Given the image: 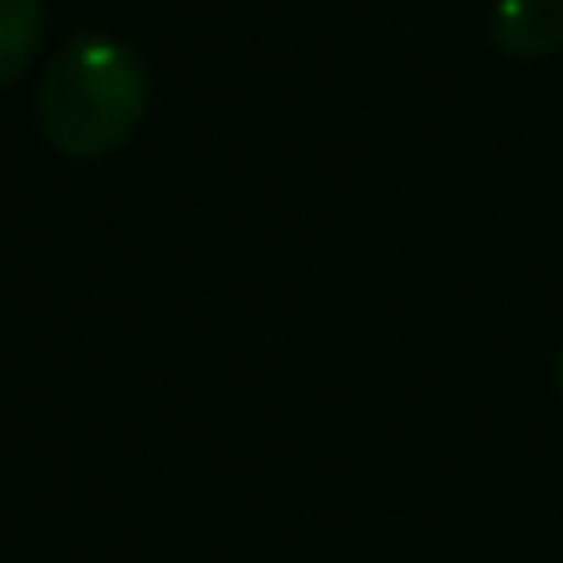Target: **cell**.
Wrapping results in <instances>:
<instances>
[{
  "label": "cell",
  "mask_w": 563,
  "mask_h": 563,
  "mask_svg": "<svg viewBox=\"0 0 563 563\" xmlns=\"http://www.w3.org/2000/svg\"><path fill=\"white\" fill-rule=\"evenodd\" d=\"M489 45L509 59H549L563 49V0H495Z\"/></svg>",
  "instance_id": "cell-2"
},
{
  "label": "cell",
  "mask_w": 563,
  "mask_h": 563,
  "mask_svg": "<svg viewBox=\"0 0 563 563\" xmlns=\"http://www.w3.org/2000/svg\"><path fill=\"white\" fill-rule=\"evenodd\" d=\"M148 109L144 59L114 35H75L40 75V134L65 158H104L134 139Z\"/></svg>",
  "instance_id": "cell-1"
},
{
  "label": "cell",
  "mask_w": 563,
  "mask_h": 563,
  "mask_svg": "<svg viewBox=\"0 0 563 563\" xmlns=\"http://www.w3.org/2000/svg\"><path fill=\"white\" fill-rule=\"evenodd\" d=\"M40 30H45L40 0H0V89L15 85L30 69L40 49Z\"/></svg>",
  "instance_id": "cell-3"
},
{
  "label": "cell",
  "mask_w": 563,
  "mask_h": 563,
  "mask_svg": "<svg viewBox=\"0 0 563 563\" xmlns=\"http://www.w3.org/2000/svg\"><path fill=\"white\" fill-rule=\"evenodd\" d=\"M559 396H563V346H559Z\"/></svg>",
  "instance_id": "cell-4"
}]
</instances>
